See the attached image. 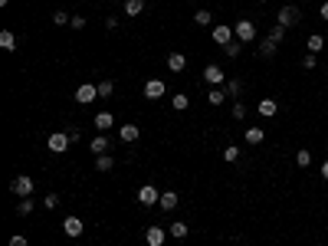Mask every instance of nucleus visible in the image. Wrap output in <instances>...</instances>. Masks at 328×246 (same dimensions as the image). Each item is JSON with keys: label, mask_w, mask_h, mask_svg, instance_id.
<instances>
[{"label": "nucleus", "mask_w": 328, "mask_h": 246, "mask_svg": "<svg viewBox=\"0 0 328 246\" xmlns=\"http://www.w3.org/2000/svg\"><path fill=\"white\" fill-rule=\"evenodd\" d=\"M69 20H72V16L66 13V10H56V13H53V23L56 26H69Z\"/></svg>", "instance_id": "7c9ffc66"}, {"label": "nucleus", "mask_w": 328, "mask_h": 246, "mask_svg": "<svg viewBox=\"0 0 328 246\" xmlns=\"http://www.w3.org/2000/svg\"><path fill=\"white\" fill-rule=\"evenodd\" d=\"M99 99V86H92V82H82V86L76 89V102L79 105H89V102H95Z\"/></svg>", "instance_id": "423d86ee"}, {"label": "nucleus", "mask_w": 328, "mask_h": 246, "mask_svg": "<svg viewBox=\"0 0 328 246\" xmlns=\"http://www.w3.org/2000/svg\"><path fill=\"white\" fill-rule=\"evenodd\" d=\"M164 240H167V230H161V227H148L145 230V243L148 246H164Z\"/></svg>", "instance_id": "1a4fd4ad"}, {"label": "nucleus", "mask_w": 328, "mask_h": 246, "mask_svg": "<svg viewBox=\"0 0 328 246\" xmlns=\"http://www.w3.org/2000/svg\"><path fill=\"white\" fill-rule=\"evenodd\" d=\"M319 16H322V20L328 23V3H322V7H319Z\"/></svg>", "instance_id": "79ce46f5"}, {"label": "nucleus", "mask_w": 328, "mask_h": 246, "mask_svg": "<svg viewBox=\"0 0 328 246\" xmlns=\"http://www.w3.org/2000/svg\"><path fill=\"white\" fill-rule=\"evenodd\" d=\"M223 89H227V96H240V92H243V82L240 79H227V82H223Z\"/></svg>", "instance_id": "cd10ccee"}, {"label": "nucleus", "mask_w": 328, "mask_h": 246, "mask_svg": "<svg viewBox=\"0 0 328 246\" xmlns=\"http://www.w3.org/2000/svg\"><path fill=\"white\" fill-rule=\"evenodd\" d=\"M233 33H236V40H240V43H253V40H256V23H253V20H236Z\"/></svg>", "instance_id": "f257e3e1"}, {"label": "nucleus", "mask_w": 328, "mask_h": 246, "mask_svg": "<svg viewBox=\"0 0 328 246\" xmlns=\"http://www.w3.org/2000/svg\"><path fill=\"white\" fill-rule=\"evenodd\" d=\"M299 20H302L299 7H282V10H279V20H276V23L286 26V30H292V26H299Z\"/></svg>", "instance_id": "39448f33"}, {"label": "nucleus", "mask_w": 328, "mask_h": 246, "mask_svg": "<svg viewBox=\"0 0 328 246\" xmlns=\"http://www.w3.org/2000/svg\"><path fill=\"white\" fill-rule=\"evenodd\" d=\"M92 125L99 128V131H109V128L115 125V119H112V112H99V115L92 119Z\"/></svg>", "instance_id": "2eb2a0df"}, {"label": "nucleus", "mask_w": 328, "mask_h": 246, "mask_svg": "<svg viewBox=\"0 0 328 246\" xmlns=\"http://www.w3.org/2000/svg\"><path fill=\"white\" fill-rule=\"evenodd\" d=\"M112 167H115L112 154H95V171H102V174H105V171H112Z\"/></svg>", "instance_id": "412c9836"}, {"label": "nucleus", "mask_w": 328, "mask_h": 246, "mask_svg": "<svg viewBox=\"0 0 328 246\" xmlns=\"http://www.w3.org/2000/svg\"><path fill=\"white\" fill-rule=\"evenodd\" d=\"M0 49H3V53H13V49H16V36L10 30L0 33Z\"/></svg>", "instance_id": "aec40b11"}, {"label": "nucleus", "mask_w": 328, "mask_h": 246, "mask_svg": "<svg viewBox=\"0 0 328 246\" xmlns=\"http://www.w3.org/2000/svg\"><path fill=\"white\" fill-rule=\"evenodd\" d=\"M296 164H299V167H309V164H312V151H309V148L296 151Z\"/></svg>", "instance_id": "a878e982"}, {"label": "nucleus", "mask_w": 328, "mask_h": 246, "mask_svg": "<svg viewBox=\"0 0 328 246\" xmlns=\"http://www.w3.org/2000/svg\"><path fill=\"white\" fill-rule=\"evenodd\" d=\"M164 92H167V86H164L161 79H148V82H145V99H151V102H155V99H161Z\"/></svg>", "instance_id": "6e6552de"}, {"label": "nucleus", "mask_w": 328, "mask_h": 246, "mask_svg": "<svg viewBox=\"0 0 328 246\" xmlns=\"http://www.w3.org/2000/svg\"><path fill=\"white\" fill-rule=\"evenodd\" d=\"M69 26H72V30H82V26H86V16H79V13H72V20H69Z\"/></svg>", "instance_id": "e433bc0d"}, {"label": "nucleus", "mask_w": 328, "mask_h": 246, "mask_svg": "<svg viewBox=\"0 0 328 246\" xmlns=\"http://www.w3.org/2000/svg\"><path fill=\"white\" fill-rule=\"evenodd\" d=\"M118 138H122V144H132V141L141 138V128L138 125H122L118 128Z\"/></svg>", "instance_id": "9d476101"}, {"label": "nucleus", "mask_w": 328, "mask_h": 246, "mask_svg": "<svg viewBox=\"0 0 328 246\" xmlns=\"http://www.w3.org/2000/svg\"><path fill=\"white\" fill-rule=\"evenodd\" d=\"M158 207H161V210H174V207H177V194H174V191L161 194V200H158Z\"/></svg>", "instance_id": "4be33fe9"}, {"label": "nucleus", "mask_w": 328, "mask_h": 246, "mask_svg": "<svg viewBox=\"0 0 328 246\" xmlns=\"http://www.w3.org/2000/svg\"><path fill=\"white\" fill-rule=\"evenodd\" d=\"M266 131L263 128H246V144H263Z\"/></svg>", "instance_id": "5701e85b"}, {"label": "nucleus", "mask_w": 328, "mask_h": 246, "mask_svg": "<svg viewBox=\"0 0 328 246\" xmlns=\"http://www.w3.org/2000/svg\"><path fill=\"white\" fill-rule=\"evenodd\" d=\"M259 115H263V119H273L276 112H279V102H276V99H259Z\"/></svg>", "instance_id": "ddd939ff"}, {"label": "nucleus", "mask_w": 328, "mask_h": 246, "mask_svg": "<svg viewBox=\"0 0 328 246\" xmlns=\"http://www.w3.org/2000/svg\"><path fill=\"white\" fill-rule=\"evenodd\" d=\"M109 148H112V144H109V138L102 135V131L92 138V144H89V151H95V154H109Z\"/></svg>", "instance_id": "dca6fc26"}, {"label": "nucleus", "mask_w": 328, "mask_h": 246, "mask_svg": "<svg viewBox=\"0 0 328 246\" xmlns=\"http://www.w3.org/2000/svg\"><path fill=\"white\" fill-rule=\"evenodd\" d=\"M203 79H207V86H223V82H227V72H223V69H220V66H207V69H203Z\"/></svg>", "instance_id": "0eeeda50"}, {"label": "nucleus", "mask_w": 328, "mask_h": 246, "mask_svg": "<svg viewBox=\"0 0 328 246\" xmlns=\"http://www.w3.org/2000/svg\"><path fill=\"white\" fill-rule=\"evenodd\" d=\"M112 92H115V82H112V79H102L99 82V99H109Z\"/></svg>", "instance_id": "bb28decb"}, {"label": "nucleus", "mask_w": 328, "mask_h": 246, "mask_svg": "<svg viewBox=\"0 0 328 246\" xmlns=\"http://www.w3.org/2000/svg\"><path fill=\"white\" fill-rule=\"evenodd\" d=\"M145 10V0H125V16H138Z\"/></svg>", "instance_id": "b1692460"}, {"label": "nucleus", "mask_w": 328, "mask_h": 246, "mask_svg": "<svg viewBox=\"0 0 328 246\" xmlns=\"http://www.w3.org/2000/svg\"><path fill=\"white\" fill-rule=\"evenodd\" d=\"M66 135H69V141H72V144H76L79 138H82V131H79V128H69V131H66Z\"/></svg>", "instance_id": "a19ab883"}, {"label": "nucleus", "mask_w": 328, "mask_h": 246, "mask_svg": "<svg viewBox=\"0 0 328 246\" xmlns=\"http://www.w3.org/2000/svg\"><path fill=\"white\" fill-rule=\"evenodd\" d=\"M233 119H246V105L243 102H233Z\"/></svg>", "instance_id": "58836bf2"}, {"label": "nucleus", "mask_w": 328, "mask_h": 246, "mask_svg": "<svg viewBox=\"0 0 328 246\" xmlns=\"http://www.w3.org/2000/svg\"><path fill=\"white\" fill-rule=\"evenodd\" d=\"M63 233L72 237V240L82 237V220H79V217H66V220H63Z\"/></svg>", "instance_id": "9b49d317"}, {"label": "nucleus", "mask_w": 328, "mask_h": 246, "mask_svg": "<svg viewBox=\"0 0 328 246\" xmlns=\"http://www.w3.org/2000/svg\"><path fill=\"white\" fill-rule=\"evenodd\" d=\"M10 191H13L16 197H30V194H33V177H26V174H16L13 181H10Z\"/></svg>", "instance_id": "7ed1b4c3"}, {"label": "nucleus", "mask_w": 328, "mask_h": 246, "mask_svg": "<svg viewBox=\"0 0 328 246\" xmlns=\"http://www.w3.org/2000/svg\"><path fill=\"white\" fill-rule=\"evenodd\" d=\"M276 53H279V43H273L269 36H266V40L259 43V56H263V59H273Z\"/></svg>", "instance_id": "f3484780"}, {"label": "nucleus", "mask_w": 328, "mask_h": 246, "mask_svg": "<svg viewBox=\"0 0 328 246\" xmlns=\"http://www.w3.org/2000/svg\"><path fill=\"white\" fill-rule=\"evenodd\" d=\"M69 135H66V131H56V135H49L46 138V148L53 151V154H66V151H69Z\"/></svg>", "instance_id": "f03ea898"}, {"label": "nucleus", "mask_w": 328, "mask_h": 246, "mask_svg": "<svg viewBox=\"0 0 328 246\" xmlns=\"http://www.w3.org/2000/svg\"><path fill=\"white\" fill-rule=\"evenodd\" d=\"M302 66H305V69H315V66H319V59H315V53H305Z\"/></svg>", "instance_id": "4c0bfd02"}, {"label": "nucleus", "mask_w": 328, "mask_h": 246, "mask_svg": "<svg viewBox=\"0 0 328 246\" xmlns=\"http://www.w3.org/2000/svg\"><path fill=\"white\" fill-rule=\"evenodd\" d=\"M236 158H240V148H236V144H230V148H223V161H227V164H233Z\"/></svg>", "instance_id": "473e14b6"}, {"label": "nucleus", "mask_w": 328, "mask_h": 246, "mask_svg": "<svg viewBox=\"0 0 328 246\" xmlns=\"http://www.w3.org/2000/svg\"><path fill=\"white\" fill-rule=\"evenodd\" d=\"M210 36H213V43H217V46H230L236 33L230 30V23H217V26L210 30Z\"/></svg>", "instance_id": "20e7f679"}, {"label": "nucleus", "mask_w": 328, "mask_h": 246, "mask_svg": "<svg viewBox=\"0 0 328 246\" xmlns=\"http://www.w3.org/2000/svg\"><path fill=\"white\" fill-rule=\"evenodd\" d=\"M138 200H141L145 207H151V204H158V200H161V194H158L155 187H151V184H145V187L138 191Z\"/></svg>", "instance_id": "f8f14e48"}, {"label": "nucleus", "mask_w": 328, "mask_h": 246, "mask_svg": "<svg viewBox=\"0 0 328 246\" xmlns=\"http://www.w3.org/2000/svg\"><path fill=\"white\" fill-rule=\"evenodd\" d=\"M322 46H325V40H322L319 33H312V36H309V53H319Z\"/></svg>", "instance_id": "2f4dec72"}, {"label": "nucleus", "mask_w": 328, "mask_h": 246, "mask_svg": "<svg viewBox=\"0 0 328 246\" xmlns=\"http://www.w3.org/2000/svg\"><path fill=\"white\" fill-rule=\"evenodd\" d=\"M194 23L197 26H210L213 23V13H210V10H197V13H194Z\"/></svg>", "instance_id": "393cba45"}, {"label": "nucleus", "mask_w": 328, "mask_h": 246, "mask_svg": "<svg viewBox=\"0 0 328 246\" xmlns=\"http://www.w3.org/2000/svg\"><path fill=\"white\" fill-rule=\"evenodd\" d=\"M43 204H46V210H56V207H59V194H46Z\"/></svg>", "instance_id": "f704fd0d"}, {"label": "nucleus", "mask_w": 328, "mask_h": 246, "mask_svg": "<svg viewBox=\"0 0 328 246\" xmlns=\"http://www.w3.org/2000/svg\"><path fill=\"white\" fill-rule=\"evenodd\" d=\"M240 49H243L240 43H230V46H223V53H227L230 59H236V56H240Z\"/></svg>", "instance_id": "c9c22d12"}, {"label": "nucleus", "mask_w": 328, "mask_h": 246, "mask_svg": "<svg viewBox=\"0 0 328 246\" xmlns=\"http://www.w3.org/2000/svg\"><path fill=\"white\" fill-rule=\"evenodd\" d=\"M10 246H26V237H23V233H16V237H10Z\"/></svg>", "instance_id": "ea45409f"}, {"label": "nucleus", "mask_w": 328, "mask_h": 246, "mask_svg": "<svg viewBox=\"0 0 328 246\" xmlns=\"http://www.w3.org/2000/svg\"><path fill=\"white\" fill-rule=\"evenodd\" d=\"M322 177H325V181H328V161H325V164H322Z\"/></svg>", "instance_id": "37998d69"}, {"label": "nucleus", "mask_w": 328, "mask_h": 246, "mask_svg": "<svg viewBox=\"0 0 328 246\" xmlns=\"http://www.w3.org/2000/svg\"><path fill=\"white\" fill-rule=\"evenodd\" d=\"M171 105H174V109H177V112H184V109H187V105H190V99L184 96V92H177V96L171 99Z\"/></svg>", "instance_id": "c756f323"}, {"label": "nucleus", "mask_w": 328, "mask_h": 246, "mask_svg": "<svg viewBox=\"0 0 328 246\" xmlns=\"http://www.w3.org/2000/svg\"><path fill=\"white\" fill-rule=\"evenodd\" d=\"M16 214H20V217L33 214V200H30V197H20V204H16Z\"/></svg>", "instance_id": "c85d7f7f"}, {"label": "nucleus", "mask_w": 328, "mask_h": 246, "mask_svg": "<svg viewBox=\"0 0 328 246\" xmlns=\"http://www.w3.org/2000/svg\"><path fill=\"white\" fill-rule=\"evenodd\" d=\"M207 102H210V105H223V102H227V89H223V86H213L210 92H207Z\"/></svg>", "instance_id": "a211bd4d"}, {"label": "nucleus", "mask_w": 328, "mask_h": 246, "mask_svg": "<svg viewBox=\"0 0 328 246\" xmlns=\"http://www.w3.org/2000/svg\"><path fill=\"white\" fill-rule=\"evenodd\" d=\"M167 69H171V72L187 69V56H184V53H171V56H167Z\"/></svg>", "instance_id": "4468645a"}, {"label": "nucleus", "mask_w": 328, "mask_h": 246, "mask_svg": "<svg viewBox=\"0 0 328 246\" xmlns=\"http://www.w3.org/2000/svg\"><path fill=\"white\" fill-rule=\"evenodd\" d=\"M167 233H171L174 240H184V237H187V233H190V227H187V223H184V220H174L171 227H167Z\"/></svg>", "instance_id": "6ab92c4d"}, {"label": "nucleus", "mask_w": 328, "mask_h": 246, "mask_svg": "<svg viewBox=\"0 0 328 246\" xmlns=\"http://www.w3.org/2000/svg\"><path fill=\"white\" fill-rule=\"evenodd\" d=\"M282 36H286V26H279V23H276L273 30H269V40H273V43H282Z\"/></svg>", "instance_id": "72a5a7b5"}]
</instances>
